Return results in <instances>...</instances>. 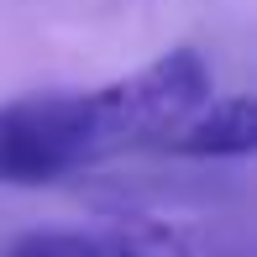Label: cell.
Masks as SVG:
<instances>
[{
  "label": "cell",
  "mask_w": 257,
  "mask_h": 257,
  "mask_svg": "<svg viewBox=\"0 0 257 257\" xmlns=\"http://www.w3.org/2000/svg\"><path fill=\"white\" fill-rule=\"evenodd\" d=\"M200 105H210L205 58L189 53V48L163 53L147 68H137V74L84 95L89 158L105 163V158L137 153V147H163Z\"/></svg>",
  "instance_id": "1"
},
{
  "label": "cell",
  "mask_w": 257,
  "mask_h": 257,
  "mask_svg": "<svg viewBox=\"0 0 257 257\" xmlns=\"http://www.w3.org/2000/svg\"><path fill=\"white\" fill-rule=\"evenodd\" d=\"M89 163L84 95H21L0 105V184L37 189Z\"/></svg>",
  "instance_id": "2"
},
{
  "label": "cell",
  "mask_w": 257,
  "mask_h": 257,
  "mask_svg": "<svg viewBox=\"0 0 257 257\" xmlns=\"http://www.w3.org/2000/svg\"><path fill=\"white\" fill-rule=\"evenodd\" d=\"M95 252L100 257H252L231 231L153 220V215H132L110 231H95Z\"/></svg>",
  "instance_id": "3"
},
{
  "label": "cell",
  "mask_w": 257,
  "mask_h": 257,
  "mask_svg": "<svg viewBox=\"0 0 257 257\" xmlns=\"http://www.w3.org/2000/svg\"><path fill=\"white\" fill-rule=\"evenodd\" d=\"M163 147L173 158H247L257 147V105L247 95L200 105Z\"/></svg>",
  "instance_id": "4"
},
{
  "label": "cell",
  "mask_w": 257,
  "mask_h": 257,
  "mask_svg": "<svg viewBox=\"0 0 257 257\" xmlns=\"http://www.w3.org/2000/svg\"><path fill=\"white\" fill-rule=\"evenodd\" d=\"M6 257H100L95 231H27L6 247Z\"/></svg>",
  "instance_id": "5"
}]
</instances>
